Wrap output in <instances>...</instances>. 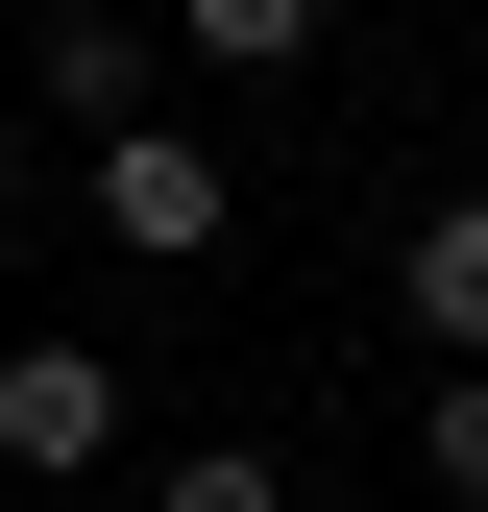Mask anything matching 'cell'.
<instances>
[{
  "label": "cell",
  "mask_w": 488,
  "mask_h": 512,
  "mask_svg": "<svg viewBox=\"0 0 488 512\" xmlns=\"http://www.w3.org/2000/svg\"><path fill=\"white\" fill-rule=\"evenodd\" d=\"M74 171H98V244H147V269H196V244L244 220V171H220V147H196L171 98H147V122H98Z\"/></svg>",
  "instance_id": "obj_1"
},
{
  "label": "cell",
  "mask_w": 488,
  "mask_h": 512,
  "mask_svg": "<svg viewBox=\"0 0 488 512\" xmlns=\"http://www.w3.org/2000/svg\"><path fill=\"white\" fill-rule=\"evenodd\" d=\"M98 439H122V366H98V342H0V464H49V488H74Z\"/></svg>",
  "instance_id": "obj_2"
},
{
  "label": "cell",
  "mask_w": 488,
  "mask_h": 512,
  "mask_svg": "<svg viewBox=\"0 0 488 512\" xmlns=\"http://www.w3.org/2000/svg\"><path fill=\"white\" fill-rule=\"evenodd\" d=\"M391 293H415V342H440V366H488V196L415 220V244H391Z\"/></svg>",
  "instance_id": "obj_3"
},
{
  "label": "cell",
  "mask_w": 488,
  "mask_h": 512,
  "mask_svg": "<svg viewBox=\"0 0 488 512\" xmlns=\"http://www.w3.org/2000/svg\"><path fill=\"white\" fill-rule=\"evenodd\" d=\"M147 98H171L147 25H49V147H98V122H147Z\"/></svg>",
  "instance_id": "obj_4"
},
{
  "label": "cell",
  "mask_w": 488,
  "mask_h": 512,
  "mask_svg": "<svg viewBox=\"0 0 488 512\" xmlns=\"http://www.w3.org/2000/svg\"><path fill=\"white\" fill-rule=\"evenodd\" d=\"M342 0H171V74H293Z\"/></svg>",
  "instance_id": "obj_5"
},
{
  "label": "cell",
  "mask_w": 488,
  "mask_h": 512,
  "mask_svg": "<svg viewBox=\"0 0 488 512\" xmlns=\"http://www.w3.org/2000/svg\"><path fill=\"white\" fill-rule=\"evenodd\" d=\"M147 512H293V464L269 439H196V464H147Z\"/></svg>",
  "instance_id": "obj_6"
},
{
  "label": "cell",
  "mask_w": 488,
  "mask_h": 512,
  "mask_svg": "<svg viewBox=\"0 0 488 512\" xmlns=\"http://www.w3.org/2000/svg\"><path fill=\"white\" fill-rule=\"evenodd\" d=\"M415 464H440V488L488 512V366H440V439H415Z\"/></svg>",
  "instance_id": "obj_7"
},
{
  "label": "cell",
  "mask_w": 488,
  "mask_h": 512,
  "mask_svg": "<svg viewBox=\"0 0 488 512\" xmlns=\"http://www.w3.org/2000/svg\"><path fill=\"white\" fill-rule=\"evenodd\" d=\"M0 244H25V147H0Z\"/></svg>",
  "instance_id": "obj_8"
}]
</instances>
